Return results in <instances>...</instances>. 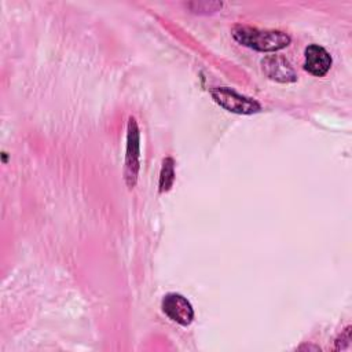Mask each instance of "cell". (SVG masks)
Segmentation results:
<instances>
[{
	"mask_svg": "<svg viewBox=\"0 0 352 352\" xmlns=\"http://www.w3.org/2000/svg\"><path fill=\"white\" fill-rule=\"evenodd\" d=\"M175 182V161L168 157L162 161V168L160 173V192H166L170 190Z\"/></svg>",
	"mask_w": 352,
	"mask_h": 352,
	"instance_id": "obj_7",
	"label": "cell"
},
{
	"mask_svg": "<svg viewBox=\"0 0 352 352\" xmlns=\"http://www.w3.org/2000/svg\"><path fill=\"white\" fill-rule=\"evenodd\" d=\"M139 172V129L136 120L129 117L128 122V144L125 155V180L129 188L136 184Z\"/></svg>",
	"mask_w": 352,
	"mask_h": 352,
	"instance_id": "obj_4",
	"label": "cell"
},
{
	"mask_svg": "<svg viewBox=\"0 0 352 352\" xmlns=\"http://www.w3.org/2000/svg\"><path fill=\"white\" fill-rule=\"evenodd\" d=\"M210 95L213 100L224 107L226 110L236 114H253L261 110V106L257 100L243 96L234 89L227 87H216L210 89Z\"/></svg>",
	"mask_w": 352,
	"mask_h": 352,
	"instance_id": "obj_2",
	"label": "cell"
},
{
	"mask_svg": "<svg viewBox=\"0 0 352 352\" xmlns=\"http://www.w3.org/2000/svg\"><path fill=\"white\" fill-rule=\"evenodd\" d=\"M331 67L330 54L318 44H311L305 48L304 69L318 77L324 76Z\"/></svg>",
	"mask_w": 352,
	"mask_h": 352,
	"instance_id": "obj_5",
	"label": "cell"
},
{
	"mask_svg": "<svg viewBox=\"0 0 352 352\" xmlns=\"http://www.w3.org/2000/svg\"><path fill=\"white\" fill-rule=\"evenodd\" d=\"M264 73L279 82H293L296 81V73L290 63L280 55H271L263 60Z\"/></svg>",
	"mask_w": 352,
	"mask_h": 352,
	"instance_id": "obj_6",
	"label": "cell"
},
{
	"mask_svg": "<svg viewBox=\"0 0 352 352\" xmlns=\"http://www.w3.org/2000/svg\"><path fill=\"white\" fill-rule=\"evenodd\" d=\"M231 34L241 45L261 52L278 51L287 47L290 43L289 34L280 30H261L243 25L234 26Z\"/></svg>",
	"mask_w": 352,
	"mask_h": 352,
	"instance_id": "obj_1",
	"label": "cell"
},
{
	"mask_svg": "<svg viewBox=\"0 0 352 352\" xmlns=\"http://www.w3.org/2000/svg\"><path fill=\"white\" fill-rule=\"evenodd\" d=\"M162 312L173 322L188 326L194 319V309L190 301L179 293H168L161 301Z\"/></svg>",
	"mask_w": 352,
	"mask_h": 352,
	"instance_id": "obj_3",
	"label": "cell"
}]
</instances>
